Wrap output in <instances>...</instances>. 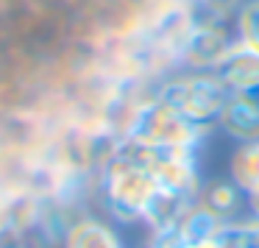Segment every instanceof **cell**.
I'll use <instances>...</instances> for the list:
<instances>
[{
  "label": "cell",
  "instance_id": "52a82bcc",
  "mask_svg": "<svg viewBox=\"0 0 259 248\" xmlns=\"http://www.w3.org/2000/svg\"><path fill=\"white\" fill-rule=\"evenodd\" d=\"M231 173H234L237 184L245 187L248 192L259 190V142L242 148L231 162Z\"/></svg>",
  "mask_w": 259,
  "mask_h": 248
},
{
  "label": "cell",
  "instance_id": "277c9868",
  "mask_svg": "<svg viewBox=\"0 0 259 248\" xmlns=\"http://www.w3.org/2000/svg\"><path fill=\"white\" fill-rule=\"evenodd\" d=\"M220 120L234 137H242V140H256L259 137V103H253L245 95L229 98Z\"/></svg>",
  "mask_w": 259,
  "mask_h": 248
},
{
  "label": "cell",
  "instance_id": "6da1fadb",
  "mask_svg": "<svg viewBox=\"0 0 259 248\" xmlns=\"http://www.w3.org/2000/svg\"><path fill=\"white\" fill-rule=\"evenodd\" d=\"M229 87L212 75H195V78L170 84L162 95V103L170 106L179 117H184L195 131H203L209 123L223 117L229 103Z\"/></svg>",
  "mask_w": 259,
  "mask_h": 248
},
{
  "label": "cell",
  "instance_id": "5b68a950",
  "mask_svg": "<svg viewBox=\"0 0 259 248\" xmlns=\"http://www.w3.org/2000/svg\"><path fill=\"white\" fill-rule=\"evenodd\" d=\"M220 229V220L212 209H195L184 218V223L179 226V248H190V245H203L212 242L214 234Z\"/></svg>",
  "mask_w": 259,
  "mask_h": 248
},
{
  "label": "cell",
  "instance_id": "ba28073f",
  "mask_svg": "<svg viewBox=\"0 0 259 248\" xmlns=\"http://www.w3.org/2000/svg\"><path fill=\"white\" fill-rule=\"evenodd\" d=\"M212 242L214 248H259V223L220 226Z\"/></svg>",
  "mask_w": 259,
  "mask_h": 248
},
{
  "label": "cell",
  "instance_id": "8992f818",
  "mask_svg": "<svg viewBox=\"0 0 259 248\" xmlns=\"http://www.w3.org/2000/svg\"><path fill=\"white\" fill-rule=\"evenodd\" d=\"M67 248H120L112 229H106L98 220H81L70 229Z\"/></svg>",
  "mask_w": 259,
  "mask_h": 248
},
{
  "label": "cell",
  "instance_id": "7a4b0ae2",
  "mask_svg": "<svg viewBox=\"0 0 259 248\" xmlns=\"http://www.w3.org/2000/svg\"><path fill=\"white\" fill-rule=\"evenodd\" d=\"M198 134L201 131H195L184 117H179L162 101L140 109L134 123H131V140L156 148H187Z\"/></svg>",
  "mask_w": 259,
  "mask_h": 248
},
{
  "label": "cell",
  "instance_id": "30bf717a",
  "mask_svg": "<svg viewBox=\"0 0 259 248\" xmlns=\"http://www.w3.org/2000/svg\"><path fill=\"white\" fill-rule=\"evenodd\" d=\"M234 203H237L234 190H231V187H226V184H220V187H214V190L209 192V206L206 209H212L214 215H223V212H229Z\"/></svg>",
  "mask_w": 259,
  "mask_h": 248
},
{
  "label": "cell",
  "instance_id": "8fae6325",
  "mask_svg": "<svg viewBox=\"0 0 259 248\" xmlns=\"http://www.w3.org/2000/svg\"><path fill=\"white\" fill-rule=\"evenodd\" d=\"M251 203H253V212H256V218H259V190L251 192Z\"/></svg>",
  "mask_w": 259,
  "mask_h": 248
},
{
  "label": "cell",
  "instance_id": "9c48e42d",
  "mask_svg": "<svg viewBox=\"0 0 259 248\" xmlns=\"http://www.w3.org/2000/svg\"><path fill=\"white\" fill-rule=\"evenodd\" d=\"M240 31H242V42L251 45L253 51H259V0L245 6V12L240 17Z\"/></svg>",
  "mask_w": 259,
  "mask_h": 248
},
{
  "label": "cell",
  "instance_id": "3957f363",
  "mask_svg": "<svg viewBox=\"0 0 259 248\" xmlns=\"http://www.w3.org/2000/svg\"><path fill=\"white\" fill-rule=\"evenodd\" d=\"M218 78L229 90L248 92L259 87V51L240 42L234 48H226L218 59Z\"/></svg>",
  "mask_w": 259,
  "mask_h": 248
}]
</instances>
